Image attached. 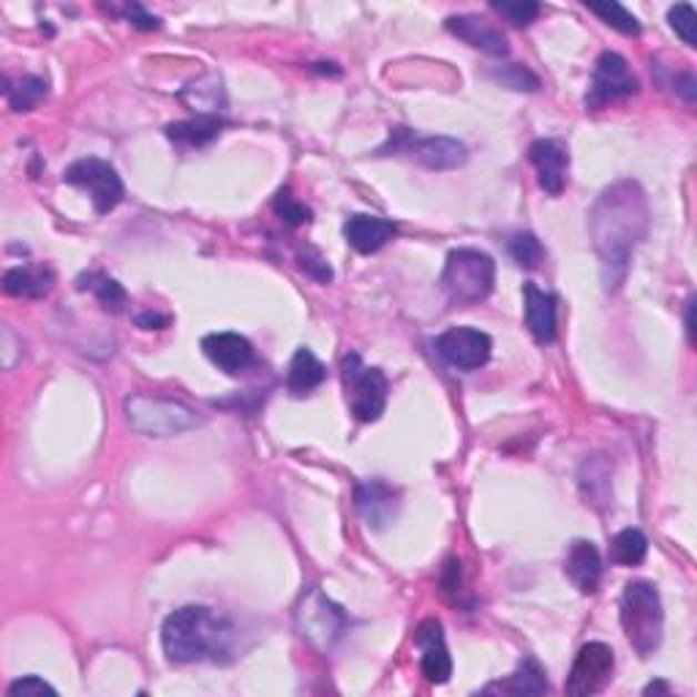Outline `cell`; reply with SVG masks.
Listing matches in <instances>:
<instances>
[{
    "label": "cell",
    "mask_w": 697,
    "mask_h": 697,
    "mask_svg": "<svg viewBox=\"0 0 697 697\" xmlns=\"http://www.w3.org/2000/svg\"><path fill=\"white\" fill-rule=\"evenodd\" d=\"M588 232L597 251L603 290L618 292L627 281L635 249L648 232V200L638 180H618L597 196L588 215Z\"/></svg>",
    "instance_id": "6da1fadb"
},
{
    "label": "cell",
    "mask_w": 697,
    "mask_h": 697,
    "mask_svg": "<svg viewBox=\"0 0 697 697\" xmlns=\"http://www.w3.org/2000/svg\"><path fill=\"white\" fill-rule=\"evenodd\" d=\"M161 646L170 663H232L238 651V627L224 613L185 605L164 618Z\"/></svg>",
    "instance_id": "7a4b0ae2"
},
{
    "label": "cell",
    "mask_w": 697,
    "mask_h": 697,
    "mask_svg": "<svg viewBox=\"0 0 697 697\" xmlns=\"http://www.w3.org/2000/svg\"><path fill=\"white\" fill-rule=\"evenodd\" d=\"M622 629L627 635L629 646L640 654V657H651L659 646H663L665 633V610L663 597H659L657 586L648 580H633L627 583L622 594Z\"/></svg>",
    "instance_id": "3957f363"
},
{
    "label": "cell",
    "mask_w": 697,
    "mask_h": 697,
    "mask_svg": "<svg viewBox=\"0 0 697 697\" xmlns=\"http://www.w3.org/2000/svg\"><path fill=\"white\" fill-rule=\"evenodd\" d=\"M496 262L485 251L455 249L449 251L442 270V290L453 305H477L494 292Z\"/></svg>",
    "instance_id": "277c9868"
},
{
    "label": "cell",
    "mask_w": 697,
    "mask_h": 697,
    "mask_svg": "<svg viewBox=\"0 0 697 697\" xmlns=\"http://www.w3.org/2000/svg\"><path fill=\"white\" fill-rule=\"evenodd\" d=\"M376 155H408L412 161L423 164L425 170L447 172L458 170L468 161V150L464 142L453 137H420L412 129H393L387 142L376 150Z\"/></svg>",
    "instance_id": "5b68a950"
},
{
    "label": "cell",
    "mask_w": 697,
    "mask_h": 697,
    "mask_svg": "<svg viewBox=\"0 0 697 697\" xmlns=\"http://www.w3.org/2000/svg\"><path fill=\"white\" fill-rule=\"evenodd\" d=\"M125 417L131 428L145 436H174L202 423L200 414L180 401L159 395H131L125 398Z\"/></svg>",
    "instance_id": "8992f818"
},
{
    "label": "cell",
    "mask_w": 697,
    "mask_h": 697,
    "mask_svg": "<svg viewBox=\"0 0 697 697\" xmlns=\"http://www.w3.org/2000/svg\"><path fill=\"white\" fill-rule=\"evenodd\" d=\"M346 404L360 423H376L387 406V376L360 360V354H346L341 360Z\"/></svg>",
    "instance_id": "52a82bcc"
},
{
    "label": "cell",
    "mask_w": 697,
    "mask_h": 697,
    "mask_svg": "<svg viewBox=\"0 0 697 697\" xmlns=\"http://www.w3.org/2000/svg\"><path fill=\"white\" fill-rule=\"evenodd\" d=\"M65 183L88 191V196L93 200L95 213H101V215L112 213V210H115L125 196L123 180H120L118 170L101 159L74 161V164L65 170Z\"/></svg>",
    "instance_id": "ba28073f"
},
{
    "label": "cell",
    "mask_w": 697,
    "mask_h": 697,
    "mask_svg": "<svg viewBox=\"0 0 697 697\" xmlns=\"http://www.w3.org/2000/svg\"><path fill=\"white\" fill-rule=\"evenodd\" d=\"M640 90L638 77L633 74L629 63L618 52H603L594 65L592 90L586 95L588 107H605L610 101L629 99Z\"/></svg>",
    "instance_id": "9c48e42d"
},
{
    "label": "cell",
    "mask_w": 697,
    "mask_h": 697,
    "mask_svg": "<svg viewBox=\"0 0 697 697\" xmlns=\"http://www.w3.org/2000/svg\"><path fill=\"white\" fill-rule=\"evenodd\" d=\"M491 341L488 333L477 327H449L436 339L438 357L458 371H477L491 360Z\"/></svg>",
    "instance_id": "30bf717a"
},
{
    "label": "cell",
    "mask_w": 697,
    "mask_h": 697,
    "mask_svg": "<svg viewBox=\"0 0 697 697\" xmlns=\"http://www.w3.org/2000/svg\"><path fill=\"white\" fill-rule=\"evenodd\" d=\"M613 668H616V657L613 648L605 643H586L575 657L573 670L567 678V695L573 697H588L603 693L605 684L610 681Z\"/></svg>",
    "instance_id": "8fae6325"
},
{
    "label": "cell",
    "mask_w": 697,
    "mask_h": 697,
    "mask_svg": "<svg viewBox=\"0 0 697 697\" xmlns=\"http://www.w3.org/2000/svg\"><path fill=\"white\" fill-rule=\"evenodd\" d=\"M300 629H303V638L314 643L316 648L327 651L335 640L341 638L346 627V616L341 613L339 605L330 603L322 592H311L303 599L297 610Z\"/></svg>",
    "instance_id": "7c38bea8"
},
{
    "label": "cell",
    "mask_w": 697,
    "mask_h": 697,
    "mask_svg": "<svg viewBox=\"0 0 697 697\" xmlns=\"http://www.w3.org/2000/svg\"><path fill=\"white\" fill-rule=\"evenodd\" d=\"M354 504H357V513L363 515V521L374 532H382V528H387L390 523L398 518L401 496L384 479H365L354 491Z\"/></svg>",
    "instance_id": "4fadbf2b"
},
{
    "label": "cell",
    "mask_w": 697,
    "mask_h": 697,
    "mask_svg": "<svg viewBox=\"0 0 697 697\" xmlns=\"http://www.w3.org/2000/svg\"><path fill=\"white\" fill-rule=\"evenodd\" d=\"M414 646L423 651L420 668L431 684H447L453 676V659H449L447 643H444V629L436 618H425L414 633Z\"/></svg>",
    "instance_id": "5bb4252c"
},
{
    "label": "cell",
    "mask_w": 697,
    "mask_h": 697,
    "mask_svg": "<svg viewBox=\"0 0 697 697\" xmlns=\"http://www.w3.org/2000/svg\"><path fill=\"white\" fill-rule=\"evenodd\" d=\"M202 352L215 368H221L224 374L238 376L243 371H249L254 365L256 354L249 339H243L240 333H210L202 339Z\"/></svg>",
    "instance_id": "9a60e30c"
},
{
    "label": "cell",
    "mask_w": 697,
    "mask_h": 697,
    "mask_svg": "<svg viewBox=\"0 0 697 697\" xmlns=\"http://www.w3.org/2000/svg\"><path fill=\"white\" fill-rule=\"evenodd\" d=\"M528 161H532L534 170H537L539 189L550 196L562 194L564 180H567V170H569L567 150L553 140H537V142H532V148H528Z\"/></svg>",
    "instance_id": "2e32d148"
},
{
    "label": "cell",
    "mask_w": 697,
    "mask_h": 697,
    "mask_svg": "<svg viewBox=\"0 0 697 697\" xmlns=\"http://www.w3.org/2000/svg\"><path fill=\"white\" fill-rule=\"evenodd\" d=\"M564 573L580 594L597 592L599 580H603V558H599L597 545L588 539H575L564 558Z\"/></svg>",
    "instance_id": "e0dca14e"
},
{
    "label": "cell",
    "mask_w": 697,
    "mask_h": 697,
    "mask_svg": "<svg viewBox=\"0 0 697 697\" xmlns=\"http://www.w3.org/2000/svg\"><path fill=\"white\" fill-rule=\"evenodd\" d=\"M444 26H447L449 33L458 36L461 41H466V44L483 50L485 55L504 58L509 52L507 36H504L502 30H496L494 26H488L485 20H479V17H472V14L447 17V22H444Z\"/></svg>",
    "instance_id": "ac0fdd59"
},
{
    "label": "cell",
    "mask_w": 697,
    "mask_h": 697,
    "mask_svg": "<svg viewBox=\"0 0 697 697\" xmlns=\"http://www.w3.org/2000/svg\"><path fill=\"white\" fill-rule=\"evenodd\" d=\"M344 238L357 254H376L395 238V224L390 219H378V215H348Z\"/></svg>",
    "instance_id": "d6986e66"
},
{
    "label": "cell",
    "mask_w": 697,
    "mask_h": 697,
    "mask_svg": "<svg viewBox=\"0 0 697 697\" xmlns=\"http://www.w3.org/2000/svg\"><path fill=\"white\" fill-rule=\"evenodd\" d=\"M523 311H526V327L532 330L539 344L556 341V297L537 290L534 284L523 286Z\"/></svg>",
    "instance_id": "ffe728a7"
},
{
    "label": "cell",
    "mask_w": 697,
    "mask_h": 697,
    "mask_svg": "<svg viewBox=\"0 0 697 697\" xmlns=\"http://www.w3.org/2000/svg\"><path fill=\"white\" fill-rule=\"evenodd\" d=\"M548 673H545L543 665L537 663L534 657L523 659V663L518 665V670L513 673L509 678H504V681H496V684H488V687L483 689L485 695H545L548 693Z\"/></svg>",
    "instance_id": "44dd1931"
},
{
    "label": "cell",
    "mask_w": 697,
    "mask_h": 697,
    "mask_svg": "<svg viewBox=\"0 0 697 697\" xmlns=\"http://www.w3.org/2000/svg\"><path fill=\"white\" fill-rule=\"evenodd\" d=\"M55 286V273L50 267H11L3 275V292L11 297H28V300H41L52 292Z\"/></svg>",
    "instance_id": "7402d4cb"
},
{
    "label": "cell",
    "mask_w": 697,
    "mask_h": 697,
    "mask_svg": "<svg viewBox=\"0 0 697 697\" xmlns=\"http://www.w3.org/2000/svg\"><path fill=\"white\" fill-rule=\"evenodd\" d=\"M224 125L226 123L219 115H196L166 125V140L180 148H204L213 140H219Z\"/></svg>",
    "instance_id": "603a6c76"
},
{
    "label": "cell",
    "mask_w": 697,
    "mask_h": 697,
    "mask_svg": "<svg viewBox=\"0 0 697 697\" xmlns=\"http://www.w3.org/2000/svg\"><path fill=\"white\" fill-rule=\"evenodd\" d=\"M327 376V368L322 365V360L316 357L311 348H297L290 363V374H286V384L294 395H309L311 390H316Z\"/></svg>",
    "instance_id": "cb8c5ba5"
},
{
    "label": "cell",
    "mask_w": 697,
    "mask_h": 697,
    "mask_svg": "<svg viewBox=\"0 0 697 697\" xmlns=\"http://www.w3.org/2000/svg\"><path fill=\"white\" fill-rule=\"evenodd\" d=\"M77 286H80V290L93 292L95 300H99V305L107 311V314H123L125 305H129V294H125L123 286L104 273L80 275Z\"/></svg>",
    "instance_id": "d4e9b609"
},
{
    "label": "cell",
    "mask_w": 697,
    "mask_h": 697,
    "mask_svg": "<svg viewBox=\"0 0 697 697\" xmlns=\"http://www.w3.org/2000/svg\"><path fill=\"white\" fill-rule=\"evenodd\" d=\"M648 553V539L640 528H624L610 543V562L618 567H638Z\"/></svg>",
    "instance_id": "484cf974"
},
{
    "label": "cell",
    "mask_w": 697,
    "mask_h": 697,
    "mask_svg": "<svg viewBox=\"0 0 697 697\" xmlns=\"http://www.w3.org/2000/svg\"><path fill=\"white\" fill-rule=\"evenodd\" d=\"M6 95H9V104L14 112H30L41 99L47 95V82L41 77H22L14 85H6Z\"/></svg>",
    "instance_id": "4316f807"
},
{
    "label": "cell",
    "mask_w": 697,
    "mask_h": 697,
    "mask_svg": "<svg viewBox=\"0 0 697 697\" xmlns=\"http://www.w3.org/2000/svg\"><path fill=\"white\" fill-rule=\"evenodd\" d=\"M586 9L592 11V14H597L603 22H608L610 28H616L618 33H624V36L640 33L638 17H635L633 11L624 9L622 3H616V0H605V3H586Z\"/></svg>",
    "instance_id": "83f0119b"
},
{
    "label": "cell",
    "mask_w": 697,
    "mask_h": 697,
    "mask_svg": "<svg viewBox=\"0 0 697 697\" xmlns=\"http://www.w3.org/2000/svg\"><path fill=\"white\" fill-rule=\"evenodd\" d=\"M507 251L509 256H513L515 264L523 270H537L539 262H543L545 251H543V243L537 240V234L532 232H518L509 238L507 243Z\"/></svg>",
    "instance_id": "f1b7e54d"
},
{
    "label": "cell",
    "mask_w": 697,
    "mask_h": 697,
    "mask_svg": "<svg viewBox=\"0 0 697 697\" xmlns=\"http://www.w3.org/2000/svg\"><path fill=\"white\" fill-rule=\"evenodd\" d=\"M491 6H494V11H498L504 20L518 28L532 26L539 17V3H534V0H494Z\"/></svg>",
    "instance_id": "f546056e"
},
{
    "label": "cell",
    "mask_w": 697,
    "mask_h": 697,
    "mask_svg": "<svg viewBox=\"0 0 697 697\" xmlns=\"http://www.w3.org/2000/svg\"><path fill=\"white\" fill-rule=\"evenodd\" d=\"M273 210L286 221L290 226H303L311 221V210L303 202H297L292 196L290 189H281L273 200Z\"/></svg>",
    "instance_id": "4dcf8cb0"
},
{
    "label": "cell",
    "mask_w": 697,
    "mask_h": 697,
    "mask_svg": "<svg viewBox=\"0 0 697 697\" xmlns=\"http://www.w3.org/2000/svg\"><path fill=\"white\" fill-rule=\"evenodd\" d=\"M670 28L684 39V44L697 47V14L689 3H678L668 11Z\"/></svg>",
    "instance_id": "1f68e13d"
},
{
    "label": "cell",
    "mask_w": 697,
    "mask_h": 697,
    "mask_svg": "<svg viewBox=\"0 0 697 697\" xmlns=\"http://www.w3.org/2000/svg\"><path fill=\"white\" fill-rule=\"evenodd\" d=\"M494 80L502 82V85L513 88V90H537L539 88V80L532 74V71L526 69V65L521 63H509V65H502V69H496Z\"/></svg>",
    "instance_id": "d6a6232c"
},
{
    "label": "cell",
    "mask_w": 697,
    "mask_h": 697,
    "mask_svg": "<svg viewBox=\"0 0 697 697\" xmlns=\"http://www.w3.org/2000/svg\"><path fill=\"white\" fill-rule=\"evenodd\" d=\"M11 697H28V695H58L52 684H47L41 676H22L9 687Z\"/></svg>",
    "instance_id": "836d02e7"
},
{
    "label": "cell",
    "mask_w": 697,
    "mask_h": 697,
    "mask_svg": "<svg viewBox=\"0 0 697 697\" xmlns=\"http://www.w3.org/2000/svg\"><path fill=\"white\" fill-rule=\"evenodd\" d=\"M123 14L129 17L131 20V26L134 28H140V30H155L159 28V17H153V14H148L145 9H142L140 3H131V6H125L123 9Z\"/></svg>",
    "instance_id": "e575fe53"
},
{
    "label": "cell",
    "mask_w": 697,
    "mask_h": 697,
    "mask_svg": "<svg viewBox=\"0 0 697 697\" xmlns=\"http://www.w3.org/2000/svg\"><path fill=\"white\" fill-rule=\"evenodd\" d=\"M300 262H303L305 273L314 275L316 281H330V279H333V270H330V264L324 262L322 256H316V254L309 256V254H305V256H300Z\"/></svg>",
    "instance_id": "d590c367"
},
{
    "label": "cell",
    "mask_w": 697,
    "mask_h": 697,
    "mask_svg": "<svg viewBox=\"0 0 697 697\" xmlns=\"http://www.w3.org/2000/svg\"><path fill=\"white\" fill-rule=\"evenodd\" d=\"M170 322L166 320V316H140V320H137V324H140V327H145V330H159L155 327V324H161V327H164V324Z\"/></svg>",
    "instance_id": "8d00e7d4"
},
{
    "label": "cell",
    "mask_w": 697,
    "mask_h": 697,
    "mask_svg": "<svg viewBox=\"0 0 697 697\" xmlns=\"http://www.w3.org/2000/svg\"><path fill=\"white\" fill-rule=\"evenodd\" d=\"M693 311H695V300H689V303H687V333H689V341H695V320H693Z\"/></svg>",
    "instance_id": "74e56055"
},
{
    "label": "cell",
    "mask_w": 697,
    "mask_h": 697,
    "mask_svg": "<svg viewBox=\"0 0 697 697\" xmlns=\"http://www.w3.org/2000/svg\"><path fill=\"white\" fill-rule=\"evenodd\" d=\"M643 693L646 695H657V693H670V687L665 681H654V684H648L646 689H643Z\"/></svg>",
    "instance_id": "f35d334b"
}]
</instances>
